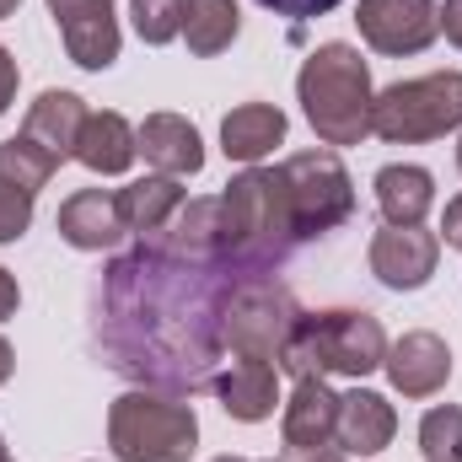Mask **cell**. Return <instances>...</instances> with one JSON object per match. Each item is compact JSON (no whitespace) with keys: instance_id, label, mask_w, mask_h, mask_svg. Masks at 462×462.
Instances as JSON below:
<instances>
[{"instance_id":"obj_5","label":"cell","mask_w":462,"mask_h":462,"mask_svg":"<svg viewBox=\"0 0 462 462\" xmlns=\"http://www.w3.org/2000/svg\"><path fill=\"white\" fill-rule=\"evenodd\" d=\"M108 447L118 462H189L199 447V420L178 393H124L108 409Z\"/></svg>"},{"instance_id":"obj_6","label":"cell","mask_w":462,"mask_h":462,"mask_svg":"<svg viewBox=\"0 0 462 462\" xmlns=\"http://www.w3.org/2000/svg\"><path fill=\"white\" fill-rule=\"evenodd\" d=\"M462 129V70H430L414 81H393L371 103V134L387 145H420Z\"/></svg>"},{"instance_id":"obj_14","label":"cell","mask_w":462,"mask_h":462,"mask_svg":"<svg viewBox=\"0 0 462 462\" xmlns=\"http://www.w3.org/2000/svg\"><path fill=\"white\" fill-rule=\"evenodd\" d=\"M134 134H140L145 167L162 178H194L205 167V140L183 114H145V124Z\"/></svg>"},{"instance_id":"obj_39","label":"cell","mask_w":462,"mask_h":462,"mask_svg":"<svg viewBox=\"0 0 462 462\" xmlns=\"http://www.w3.org/2000/svg\"><path fill=\"white\" fill-rule=\"evenodd\" d=\"M5 462H11V457H5Z\"/></svg>"},{"instance_id":"obj_4","label":"cell","mask_w":462,"mask_h":462,"mask_svg":"<svg viewBox=\"0 0 462 462\" xmlns=\"http://www.w3.org/2000/svg\"><path fill=\"white\" fill-rule=\"evenodd\" d=\"M387 360L382 318L365 307H328V312H301L291 339L280 349V371L301 376H371Z\"/></svg>"},{"instance_id":"obj_2","label":"cell","mask_w":462,"mask_h":462,"mask_svg":"<svg viewBox=\"0 0 462 462\" xmlns=\"http://www.w3.org/2000/svg\"><path fill=\"white\" fill-rule=\"evenodd\" d=\"M221 236L231 263L247 274H274L301 247L280 167H247L231 178L221 194Z\"/></svg>"},{"instance_id":"obj_10","label":"cell","mask_w":462,"mask_h":462,"mask_svg":"<svg viewBox=\"0 0 462 462\" xmlns=\"http://www.w3.org/2000/svg\"><path fill=\"white\" fill-rule=\"evenodd\" d=\"M365 263L387 291H420V285H430V274L441 263V236L425 226H382L371 236Z\"/></svg>"},{"instance_id":"obj_23","label":"cell","mask_w":462,"mask_h":462,"mask_svg":"<svg viewBox=\"0 0 462 462\" xmlns=\"http://www.w3.org/2000/svg\"><path fill=\"white\" fill-rule=\"evenodd\" d=\"M236 32H242V11H236V0H189V11H183L189 54L216 60V54H226L231 43H236Z\"/></svg>"},{"instance_id":"obj_30","label":"cell","mask_w":462,"mask_h":462,"mask_svg":"<svg viewBox=\"0 0 462 462\" xmlns=\"http://www.w3.org/2000/svg\"><path fill=\"white\" fill-rule=\"evenodd\" d=\"M447 247H462V194L447 205V216H441V231H436Z\"/></svg>"},{"instance_id":"obj_19","label":"cell","mask_w":462,"mask_h":462,"mask_svg":"<svg viewBox=\"0 0 462 462\" xmlns=\"http://www.w3.org/2000/svg\"><path fill=\"white\" fill-rule=\"evenodd\" d=\"M376 210L387 226H425L430 205H436V178L414 162H393L376 172Z\"/></svg>"},{"instance_id":"obj_7","label":"cell","mask_w":462,"mask_h":462,"mask_svg":"<svg viewBox=\"0 0 462 462\" xmlns=\"http://www.w3.org/2000/svg\"><path fill=\"white\" fill-rule=\"evenodd\" d=\"M280 178H285V199L301 242L345 226L355 216V178L345 172L339 151H296L280 162Z\"/></svg>"},{"instance_id":"obj_29","label":"cell","mask_w":462,"mask_h":462,"mask_svg":"<svg viewBox=\"0 0 462 462\" xmlns=\"http://www.w3.org/2000/svg\"><path fill=\"white\" fill-rule=\"evenodd\" d=\"M16 81H22V76H16V60H11V49L0 43V114L16 103Z\"/></svg>"},{"instance_id":"obj_36","label":"cell","mask_w":462,"mask_h":462,"mask_svg":"<svg viewBox=\"0 0 462 462\" xmlns=\"http://www.w3.org/2000/svg\"><path fill=\"white\" fill-rule=\"evenodd\" d=\"M216 462H242V457H231V452H226V457H216Z\"/></svg>"},{"instance_id":"obj_24","label":"cell","mask_w":462,"mask_h":462,"mask_svg":"<svg viewBox=\"0 0 462 462\" xmlns=\"http://www.w3.org/2000/svg\"><path fill=\"white\" fill-rule=\"evenodd\" d=\"M54 172H60V162H54L38 140H27V134L0 140V183H11V189H22V194H38Z\"/></svg>"},{"instance_id":"obj_25","label":"cell","mask_w":462,"mask_h":462,"mask_svg":"<svg viewBox=\"0 0 462 462\" xmlns=\"http://www.w3.org/2000/svg\"><path fill=\"white\" fill-rule=\"evenodd\" d=\"M420 452H425V462H462V409L457 403H436L420 420Z\"/></svg>"},{"instance_id":"obj_34","label":"cell","mask_w":462,"mask_h":462,"mask_svg":"<svg viewBox=\"0 0 462 462\" xmlns=\"http://www.w3.org/2000/svg\"><path fill=\"white\" fill-rule=\"evenodd\" d=\"M16 5H22V0H0V22H5V16H11Z\"/></svg>"},{"instance_id":"obj_21","label":"cell","mask_w":462,"mask_h":462,"mask_svg":"<svg viewBox=\"0 0 462 462\" xmlns=\"http://www.w3.org/2000/svg\"><path fill=\"white\" fill-rule=\"evenodd\" d=\"M140 156V134H134V124L114 108H103V114H87V129H81V140H76V162L81 167H92V172H103V178H118V172H129V162Z\"/></svg>"},{"instance_id":"obj_38","label":"cell","mask_w":462,"mask_h":462,"mask_svg":"<svg viewBox=\"0 0 462 462\" xmlns=\"http://www.w3.org/2000/svg\"><path fill=\"white\" fill-rule=\"evenodd\" d=\"M280 462H285V457H280Z\"/></svg>"},{"instance_id":"obj_33","label":"cell","mask_w":462,"mask_h":462,"mask_svg":"<svg viewBox=\"0 0 462 462\" xmlns=\"http://www.w3.org/2000/svg\"><path fill=\"white\" fill-rule=\"evenodd\" d=\"M11 371H16V349L5 345V334H0V382H11Z\"/></svg>"},{"instance_id":"obj_31","label":"cell","mask_w":462,"mask_h":462,"mask_svg":"<svg viewBox=\"0 0 462 462\" xmlns=\"http://www.w3.org/2000/svg\"><path fill=\"white\" fill-rule=\"evenodd\" d=\"M441 32L462 49V0H441Z\"/></svg>"},{"instance_id":"obj_17","label":"cell","mask_w":462,"mask_h":462,"mask_svg":"<svg viewBox=\"0 0 462 462\" xmlns=\"http://www.w3.org/2000/svg\"><path fill=\"white\" fill-rule=\"evenodd\" d=\"M216 398H221V409H226L231 420H242V425H258V420H269L274 414V403H280V365H269V360H231V371L216 376Z\"/></svg>"},{"instance_id":"obj_16","label":"cell","mask_w":462,"mask_h":462,"mask_svg":"<svg viewBox=\"0 0 462 462\" xmlns=\"http://www.w3.org/2000/svg\"><path fill=\"white\" fill-rule=\"evenodd\" d=\"M393 436H398V414H393V403L382 393L355 387V393L339 398V430H334V441H339L345 457H376V452L393 447Z\"/></svg>"},{"instance_id":"obj_3","label":"cell","mask_w":462,"mask_h":462,"mask_svg":"<svg viewBox=\"0 0 462 462\" xmlns=\"http://www.w3.org/2000/svg\"><path fill=\"white\" fill-rule=\"evenodd\" d=\"M301 114L323 145H360L371 134V70L355 43H318L296 76Z\"/></svg>"},{"instance_id":"obj_26","label":"cell","mask_w":462,"mask_h":462,"mask_svg":"<svg viewBox=\"0 0 462 462\" xmlns=\"http://www.w3.org/2000/svg\"><path fill=\"white\" fill-rule=\"evenodd\" d=\"M183 11H189V0H134V32L151 49H162V43L183 38Z\"/></svg>"},{"instance_id":"obj_18","label":"cell","mask_w":462,"mask_h":462,"mask_svg":"<svg viewBox=\"0 0 462 462\" xmlns=\"http://www.w3.org/2000/svg\"><path fill=\"white\" fill-rule=\"evenodd\" d=\"M81 129H87V103H81L76 92H54V87L38 92V103L27 108V118H22V134L38 140L54 162H70V156H76Z\"/></svg>"},{"instance_id":"obj_9","label":"cell","mask_w":462,"mask_h":462,"mask_svg":"<svg viewBox=\"0 0 462 462\" xmlns=\"http://www.w3.org/2000/svg\"><path fill=\"white\" fill-rule=\"evenodd\" d=\"M355 27L376 54H425L441 32V5L436 0H360Z\"/></svg>"},{"instance_id":"obj_35","label":"cell","mask_w":462,"mask_h":462,"mask_svg":"<svg viewBox=\"0 0 462 462\" xmlns=\"http://www.w3.org/2000/svg\"><path fill=\"white\" fill-rule=\"evenodd\" d=\"M457 172H462V140H457Z\"/></svg>"},{"instance_id":"obj_13","label":"cell","mask_w":462,"mask_h":462,"mask_svg":"<svg viewBox=\"0 0 462 462\" xmlns=\"http://www.w3.org/2000/svg\"><path fill=\"white\" fill-rule=\"evenodd\" d=\"M334 430H339V393L323 376H301L285 403V420H280L285 452H328V447H339Z\"/></svg>"},{"instance_id":"obj_22","label":"cell","mask_w":462,"mask_h":462,"mask_svg":"<svg viewBox=\"0 0 462 462\" xmlns=\"http://www.w3.org/2000/svg\"><path fill=\"white\" fill-rule=\"evenodd\" d=\"M183 205H189V199H183L178 178H162V172H151V178H140V183L118 189L124 226L134 231V236H156V231H167V226H172V216H178Z\"/></svg>"},{"instance_id":"obj_28","label":"cell","mask_w":462,"mask_h":462,"mask_svg":"<svg viewBox=\"0 0 462 462\" xmlns=\"http://www.w3.org/2000/svg\"><path fill=\"white\" fill-rule=\"evenodd\" d=\"M258 5H263V11H274V16H285V22H296V27H301V22H312V16H328V11H334V5H339V0H258Z\"/></svg>"},{"instance_id":"obj_8","label":"cell","mask_w":462,"mask_h":462,"mask_svg":"<svg viewBox=\"0 0 462 462\" xmlns=\"http://www.w3.org/2000/svg\"><path fill=\"white\" fill-rule=\"evenodd\" d=\"M296 318H301V301L291 296V285H280L274 274H247L226 307V349L242 360L280 365V349L291 339Z\"/></svg>"},{"instance_id":"obj_12","label":"cell","mask_w":462,"mask_h":462,"mask_svg":"<svg viewBox=\"0 0 462 462\" xmlns=\"http://www.w3.org/2000/svg\"><path fill=\"white\" fill-rule=\"evenodd\" d=\"M382 371H387V382L403 398H436L452 382V349H447L441 334H430V328H409L398 345H387Z\"/></svg>"},{"instance_id":"obj_20","label":"cell","mask_w":462,"mask_h":462,"mask_svg":"<svg viewBox=\"0 0 462 462\" xmlns=\"http://www.w3.org/2000/svg\"><path fill=\"white\" fill-rule=\"evenodd\" d=\"M274 145H285V114L274 103H242L221 118V151L242 167H258Z\"/></svg>"},{"instance_id":"obj_37","label":"cell","mask_w":462,"mask_h":462,"mask_svg":"<svg viewBox=\"0 0 462 462\" xmlns=\"http://www.w3.org/2000/svg\"><path fill=\"white\" fill-rule=\"evenodd\" d=\"M0 462H5V441H0Z\"/></svg>"},{"instance_id":"obj_27","label":"cell","mask_w":462,"mask_h":462,"mask_svg":"<svg viewBox=\"0 0 462 462\" xmlns=\"http://www.w3.org/2000/svg\"><path fill=\"white\" fill-rule=\"evenodd\" d=\"M32 199L38 194H22V189L0 183V242H16L22 231L32 226Z\"/></svg>"},{"instance_id":"obj_11","label":"cell","mask_w":462,"mask_h":462,"mask_svg":"<svg viewBox=\"0 0 462 462\" xmlns=\"http://www.w3.org/2000/svg\"><path fill=\"white\" fill-rule=\"evenodd\" d=\"M118 0H49V16L60 22V38H65V54L81 65V70H108L118 60Z\"/></svg>"},{"instance_id":"obj_15","label":"cell","mask_w":462,"mask_h":462,"mask_svg":"<svg viewBox=\"0 0 462 462\" xmlns=\"http://www.w3.org/2000/svg\"><path fill=\"white\" fill-rule=\"evenodd\" d=\"M60 236L70 242V247H81V253H108L124 242V210H118V194L108 189H81V194H70L65 205H60Z\"/></svg>"},{"instance_id":"obj_1","label":"cell","mask_w":462,"mask_h":462,"mask_svg":"<svg viewBox=\"0 0 462 462\" xmlns=\"http://www.w3.org/2000/svg\"><path fill=\"white\" fill-rule=\"evenodd\" d=\"M242 280L247 269L226 253L183 247L167 231L140 236L97 285V349L118 376L194 398L216 387L226 307Z\"/></svg>"},{"instance_id":"obj_32","label":"cell","mask_w":462,"mask_h":462,"mask_svg":"<svg viewBox=\"0 0 462 462\" xmlns=\"http://www.w3.org/2000/svg\"><path fill=\"white\" fill-rule=\"evenodd\" d=\"M16 307H22V291H16V280L0 269V323H5V318H16Z\"/></svg>"}]
</instances>
